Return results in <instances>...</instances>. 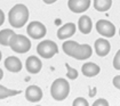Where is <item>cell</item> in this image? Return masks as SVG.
Returning a JSON list of instances; mask_svg holds the SVG:
<instances>
[{
	"label": "cell",
	"mask_w": 120,
	"mask_h": 106,
	"mask_svg": "<svg viewBox=\"0 0 120 106\" xmlns=\"http://www.w3.org/2000/svg\"><path fill=\"white\" fill-rule=\"evenodd\" d=\"M29 9L23 4H17L14 7H11L8 13V22L14 29L23 27L29 21Z\"/></svg>",
	"instance_id": "cell-1"
},
{
	"label": "cell",
	"mask_w": 120,
	"mask_h": 106,
	"mask_svg": "<svg viewBox=\"0 0 120 106\" xmlns=\"http://www.w3.org/2000/svg\"><path fill=\"white\" fill-rule=\"evenodd\" d=\"M50 94L52 97L57 102H62L69 96L70 94V84L64 78L56 79L50 87Z\"/></svg>",
	"instance_id": "cell-2"
},
{
	"label": "cell",
	"mask_w": 120,
	"mask_h": 106,
	"mask_svg": "<svg viewBox=\"0 0 120 106\" xmlns=\"http://www.w3.org/2000/svg\"><path fill=\"white\" fill-rule=\"evenodd\" d=\"M9 47L13 51L17 54H25L31 49V41L28 37L23 34H15L10 39Z\"/></svg>",
	"instance_id": "cell-3"
},
{
	"label": "cell",
	"mask_w": 120,
	"mask_h": 106,
	"mask_svg": "<svg viewBox=\"0 0 120 106\" xmlns=\"http://www.w3.org/2000/svg\"><path fill=\"white\" fill-rule=\"evenodd\" d=\"M37 53L40 57L49 59L54 57L56 54H58V47L56 42L52 40H42L37 46Z\"/></svg>",
	"instance_id": "cell-4"
},
{
	"label": "cell",
	"mask_w": 120,
	"mask_h": 106,
	"mask_svg": "<svg viewBox=\"0 0 120 106\" xmlns=\"http://www.w3.org/2000/svg\"><path fill=\"white\" fill-rule=\"evenodd\" d=\"M46 32H47L46 26L41 22H38V21L30 22L28 27H26V33L29 34V37L31 39H34V40L42 39L46 35Z\"/></svg>",
	"instance_id": "cell-5"
},
{
	"label": "cell",
	"mask_w": 120,
	"mask_h": 106,
	"mask_svg": "<svg viewBox=\"0 0 120 106\" xmlns=\"http://www.w3.org/2000/svg\"><path fill=\"white\" fill-rule=\"evenodd\" d=\"M96 31L104 38H112L116 34V26L113 23L106 19H100L96 22Z\"/></svg>",
	"instance_id": "cell-6"
},
{
	"label": "cell",
	"mask_w": 120,
	"mask_h": 106,
	"mask_svg": "<svg viewBox=\"0 0 120 106\" xmlns=\"http://www.w3.org/2000/svg\"><path fill=\"white\" fill-rule=\"evenodd\" d=\"M90 2H92L90 0H69L68 7L72 13L80 14V13L86 11L90 7Z\"/></svg>",
	"instance_id": "cell-7"
},
{
	"label": "cell",
	"mask_w": 120,
	"mask_h": 106,
	"mask_svg": "<svg viewBox=\"0 0 120 106\" xmlns=\"http://www.w3.org/2000/svg\"><path fill=\"white\" fill-rule=\"evenodd\" d=\"M25 98L30 103H38L42 99V90L36 84L29 86L25 89Z\"/></svg>",
	"instance_id": "cell-8"
},
{
	"label": "cell",
	"mask_w": 120,
	"mask_h": 106,
	"mask_svg": "<svg viewBox=\"0 0 120 106\" xmlns=\"http://www.w3.org/2000/svg\"><path fill=\"white\" fill-rule=\"evenodd\" d=\"M93 54V48L87 44H78V47L75 48L72 57L78 59V61H83V59H87L92 56Z\"/></svg>",
	"instance_id": "cell-9"
},
{
	"label": "cell",
	"mask_w": 120,
	"mask_h": 106,
	"mask_svg": "<svg viewBox=\"0 0 120 106\" xmlns=\"http://www.w3.org/2000/svg\"><path fill=\"white\" fill-rule=\"evenodd\" d=\"M75 31H77V26H75L74 23H71V22L65 23L64 25H62L57 30V38L60 40L69 39L75 33Z\"/></svg>",
	"instance_id": "cell-10"
},
{
	"label": "cell",
	"mask_w": 120,
	"mask_h": 106,
	"mask_svg": "<svg viewBox=\"0 0 120 106\" xmlns=\"http://www.w3.org/2000/svg\"><path fill=\"white\" fill-rule=\"evenodd\" d=\"M25 69L31 74H37L42 69L41 59L37 56H30L25 62Z\"/></svg>",
	"instance_id": "cell-11"
},
{
	"label": "cell",
	"mask_w": 120,
	"mask_h": 106,
	"mask_svg": "<svg viewBox=\"0 0 120 106\" xmlns=\"http://www.w3.org/2000/svg\"><path fill=\"white\" fill-rule=\"evenodd\" d=\"M94 48H95V53L97 56L100 57H104L108 54L110 53L111 49V44L109 42V40L106 39H97L94 44Z\"/></svg>",
	"instance_id": "cell-12"
},
{
	"label": "cell",
	"mask_w": 120,
	"mask_h": 106,
	"mask_svg": "<svg viewBox=\"0 0 120 106\" xmlns=\"http://www.w3.org/2000/svg\"><path fill=\"white\" fill-rule=\"evenodd\" d=\"M5 67L7 70L11 72V73H19V71L22 70L23 65H22V62L19 57L16 56H9L5 59Z\"/></svg>",
	"instance_id": "cell-13"
},
{
	"label": "cell",
	"mask_w": 120,
	"mask_h": 106,
	"mask_svg": "<svg viewBox=\"0 0 120 106\" xmlns=\"http://www.w3.org/2000/svg\"><path fill=\"white\" fill-rule=\"evenodd\" d=\"M81 72L85 77L87 78H94L96 77L100 72H101V69L97 64L93 62H88V63H85L81 67Z\"/></svg>",
	"instance_id": "cell-14"
},
{
	"label": "cell",
	"mask_w": 120,
	"mask_h": 106,
	"mask_svg": "<svg viewBox=\"0 0 120 106\" xmlns=\"http://www.w3.org/2000/svg\"><path fill=\"white\" fill-rule=\"evenodd\" d=\"M78 27L82 34H89L93 29V22L89 16L82 15L78 21Z\"/></svg>",
	"instance_id": "cell-15"
},
{
	"label": "cell",
	"mask_w": 120,
	"mask_h": 106,
	"mask_svg": "<svg viewBox=\"0 0 120 106\" xmlns=\"http://www.w3.org/2000/svg\"><path fill=\"white\" fill-rule=\"evenodd\" d=\"M15 34L14 30H10V29H5V30H1L0 31V44L1 46H9L10 39L13 38V35Z\"/></svg>",
	"instance_id": "cell-16"
},
{
	"label": "cell",
	"mask_w": 120,
	"mask_h": 106,
	"mask_svg": "<svg viewBox=\"0 0 120 106\" xmlns=\"http://www.w3.org/2000/svg\"><path fill=\"white\" fill-rule=\"evenodd\" d=\"M93 5L97 11H108L112 6V0H93Z\"/></svg>",
	"instance_id": "cell-17"
},
{
	"label": "cell",
	"mask_w": 120,
	"mask_h": 106,
	"mask_svg": "<svg viewBox=\"0 0 120 106\" xmlns=\"http://www.w3.org/2000/svg\"><path fill=\"white\" fill-rule=\"evenodd\" d=\"M78 44H78L77 41H73V40H66V41H65V42H63V44H62L63 51H64L68 56L72 57V55H73L75 48L78 47Z\"/></svg>",
	"instance_id": "cell-18"
},
{
	"label": "cell",
	"mask_w": 120,
	"mask_h": 106,
	"mask_svg": "<svg viewBox=\"0 0 120 106\" xmlns=\"http://www.w3.org/2000/svg\"><path fill=\"white\" fill-rule=\"evenodd\" d=\"M19 94H21L19 90H10V89H7L6 87L0 84V99H5V98L11 97V96H16Z\"/></svg>",
	"instance_id": "cell-19"
},
{
	"label": "cell",
	"mask_w": 120,
	"mask_h": 106,
	"mask_svg": "<svg viewBox=\"0 0 120 106\" xmlns=\"http://www.w3.org/2000/svg\"><path fill=\"white\" fill-rule=\"evenodd\" d=\"M65 66H66V70H68V72H66V77H68L70 80L77 79V78H78V71L75 70V69H73V67H71L68 63L65 64Z\"/></svg>",
	"instance_id": "cell-20"
},
{
	"label": "cell",
	"mask_w": 120,
	"mask_h": 106,
	"mask_svg": "<svg viewBox=\"0 0 120 106\" xmlns=\"http://www.w3.org/2000/svg\"><path fill=\"white\" fill-rule=\"evenodd\" d=\"M72 105L73 106H88L89 103L87 102V99H85L83 97H78L73 100Z\"/></svg>",
	"instance_id": "cell-21"
},
{
	"label": "cell",
	"mask_w": 120,
	"mask_h": 106,
	"mask_svg": "<svg viewBox=\"0 0 120 106\" xmlns=\"http://www.w3.org/2000/svg\"><path fill=\"white\" fill-rule=\"evenodd\" d=\"M113 67H114L116 70L120 71V49L117 51L114 58H113Z\"/></svg>",
	"instance_id": "cell-22"
},
{
	"label": "cell",
	"mask_w": 120,
	"mask_h": 106,
	"mask_svg": "<svg viewBox=\"0 0 120 106\" xmlns=\"http://www.w3.org/2000/svg\"><path fill=\"white\" fill-rule=\"evenodd\" d=\"M109 106V103L106 99H103V98H100L97 100H95V103H93V106Z\"/></svg>",
	"instance_id": "cell-23"
},
{
	"label": "cell",
	"mask_w": 120,
	"mask_h": 106,
	"mask_svg": "<svg viewBox=\"0 0 120 106\" xmlns=\"http://www.w3.org/2000/svg\"><path fill=\"white\" fill-rule=\"evenodd\" d=\"M112 83H113V86L116 88L120 90V75H116L113 78V80H112Z\"/></svg>",
	"instance_id": "cell-24"
},
{
	"label": "cell",
	"mask_w": 120,
	"mask_h": 106,
	"mask_svg": "<svg viewBox=\"0 0 120 106\" xmlns=\"http://www.w3.org/2000/svg\"><path fill=\"white\" fill-rule=\"evenodd\" d=\"M4 22H5V14H4V11L0 9V26L4 24Z\"/></svg>",
	"instance_id": "cell-25"
},
{
	"label": "cell",
	"mask_w": 120,
	"mask_h": 106,
	"mask_svg": "<svg viewBox=\"0 0 120 106\" xmlns=\"http://www.w3.org/2000/svg\"><path fill=\"white\" fill-rule=\"evenodd\" d=\"M46 5H52V4H54V2H56L57 0H42Z\"/></svg>",
	"instance_id": "cell-26"
},
{
	"label": "cell",
	"mask_w": 120,
	"mask_h": 106,
	"mask_svg": "<svg viewBox=\"0 0 120 106\" xmlns=\"http://www.w3.org/2000/svg\"><path fill=\"white\" fill-rule=\"evenodd\" d=\"M4 78V71L1 70V67H0V80Z\"/></svg>",
	"instance_id": "cell-27"
},
{
	"label": "cell",
	"mask_w": 120,
	"mask_h": 106,
	"mask_svg": "<svg viewBox=\"0 0 120 106\" xmlns=\"http://www.w3.org/2000/svg\"><path fill=\"white\" fill-rule=\"evenodd\" d=\"M1 57H2V54H1V50H0V61H1Z\"/></svg>",
	"instance_id": "cell-28"
},
{
	"label": "cell",
	"mask_w": 120,
	"mask_h": 106,
	"mask_svg": "<svg viewBox=\"0 0 120 106\" xmlns=\"http://www.w3.org/2000/svg\"><path fill=\"white\" fill-rule=\"evenodd\" d=\"M119 34H120V30H119Z\"/></svg>",
	"instance_id": "cell-29"
}]
</instances>
